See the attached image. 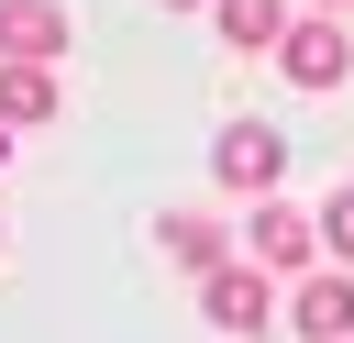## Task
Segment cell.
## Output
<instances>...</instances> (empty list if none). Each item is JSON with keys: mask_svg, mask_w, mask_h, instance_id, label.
<instances>
[{"mask_svg": "<svg viewBox=\"0 0 354 343\" xmlns=\"http://www.w3.org/2000/svg\"><path fill=\"white\" fill-rule=\"evenodd\" d=\"M277 66H288L299 89H343L354 44H343V22H332V11H310V22H288V33H277Z\"/></svg>", "mask_w": 354, "mask_h": 343, "instance_id": "cell-3", "label": "cell"}, {"mask_svg": "<svg viewBox=\"0 0 354 343\" xmlns=\"http://www.w3.org/2000/svg\"><path fill=\"white\" fill-rule=\"evenodd\" d=\"M0 122H11V133L55 122V66H22V55H0Z\"/></svg>", "mask_w": 354, "mask_h": 343, "instance_id": "cell-7", "label": "cell"}, {"mask_svg": "<svg viewBox=\"0 0 354 343\" xmlns=\"http://www.w3.org/2000/svg\"><path fill=\"white\" fill-rule=\"evenodd\" d=\"M310 221H321V254H332V266H354V188H332Z\"/></svg>", "mask_w": 354, "mask_h": 343, "instance_id": "cell-10", "label": "cell"}, {"mask_svg": "<svg viewBox=\"0 0 354 343\" xmlns=\"http://www.w3.org/2000/svg\"><path fill=\"white\" fill-rule=\"evenodd\" d=\"M11 155H22V133H11V122H0V166H11Z\"/></svg>", "mask_w": 354, "mask_h": 343, "instance_id": "cell-11", "label": "cell"}, {"mask_svg": "<svg viewBox=\"0 0 354 343\" xmlns=\"http://www.w3.org/2000/svg\"><path fill=\"white\" fill-rule=\"evenodd\" d=\"M210 177H221V188H243V199H277V177H288V144H277L266 122H221V144H210Z\"/></svg>", "mask_w": 354, "mask_h": 343, "instance_id": "cell-2", "label": "cell"}, {"mask_svg": "<svg viewBox=\"0 0 354 343\" xmlns=\"http://www.w3.org/2000/svg\"><path fill=\"white\" fill-rule=\"evenodd\" d=\"M166 11H199V0H166Z\"/></svg>", "mask_w": 354, "mask_h": 343, "instance_id": "cell-13", "label": "cell"}, {"mask_svg": "<svg viewBox=\"0 0 354 343\" xmlns=\"http://www.w3.org/2000/svg\"><path fill=\"white\" fill-rule=\"evenodd\" d=\"M310 254H321V221L310 210H288V199H254V221H243V266H266V277H310Z\"/></svg>", "mask_w": 354, "mask_h": 343, "instance_id": "cell-1", "label": "cell"}, {"mask_svg": "<svg viewBox=\"0 0 354 343\" xmlns=\"http://www.w3.org/2000/svg\"><path fill=\"white\" fill-rule=\"evenodd\" d=\"M199 310H210L221 332H266V310H277V277H266V266H210V277H199Z\"/></svg>", "mask_w": 354, "mask_h": 343, "instance_id": "cell-4", "label": "cell"}, {"mask_svg": "<svg viewBox=\"0 0 354 343\" xmlns=\"http://www.w3.org/2000/svg\"><path fill=\"white\" fill-rule=\"evenodd\" d=\"M0 55L55 66V55H66V11H55V0H0Z\"/></svg>", "mask_w": 354, "mask_h": 343, "instance_id": "cell-6", "label": "cell"}, {"mask_svg": "<svg viewBox=\"0 0 354 343\" xmlns=\"http://www.w3.org/2000/svg\"><path fill=\"white\" fill-rule=\"evenodd\" d=\"M321 11H354V0H321Z\"/></svg>", "mask_w": 354, "mask_h": 343, "instance_id": "cell-12", "label": "cell"}, {"mask_svg": "<svg viewBox=\"0 0 354 343\" xmlns=\"http://www.w3.org/2000/svg\"><path fill=\"white\" fill-rule=\"evenodd\" d=\"M155 243H166L177 266H199V277L232 266V254H221V221H199V210H155Z\"/></svg>", "mask_w": 354, "mask_h": 343, "instance_id": "cell-9", "label": "cell"}, {"mask_svg": "<svg viewBox=\"0 0 354 343\" xmlns=\"http://www.w3.org/2000/svg\"><path fill=\"white\" fill-rule=\"evenodd\" d=\"M210 22H221V44H243V55H277V33H288V0H210Z\"/></svg>", "mask_w": 354, "mask_h": 343, "instance_id": "cell-8", "label": "cell"}, {"mask_svg": "<svg viewBox=\"0 0 354 343\" xmlns=\"http://www.w3.org/2000/svg\"><path fill=\"white\" fill-rule=\"evenodd\" d=\"M288 332L299 343H354V277H299L288 288Z\"/></svg>", "mask_w": 354, "mask_h": 343, "instance_id": "cell-5", "label": "cell"}]
</instances>
